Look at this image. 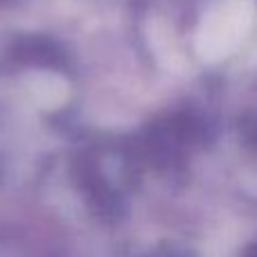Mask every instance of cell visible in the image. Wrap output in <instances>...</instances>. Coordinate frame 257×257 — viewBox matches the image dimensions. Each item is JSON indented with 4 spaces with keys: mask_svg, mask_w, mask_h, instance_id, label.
Listing matches in <instances>:
<instances>
[{
    "mask_svg": "<svg viewBox=\"0 0 257 257\" xmlns=\"http://www.w3.org/2000/svg\"><path fill=\"white\" fill-rule=\"evenodd\" d=\"M241 257H257V241H255V244H250L248 248L241 253Z\"/></svg>",
    "mask_w": 257,
    "mask_h": 257,
    "instance_id": "obj_1",
    "label": "cell"
},
{
    "mask_svg": "<svg viewBox=\"0 0 257 257\" xmlns=\"http://www.w3.org/2000/svg\"><path fill=\"white\" fill-rule=\"evenodd\" d=\"M165 257H185V255H181V253H167Z\"/></svg>",
    "mask_w": 257,
    "mask_h": 257,
    "instance_id": "obj_2",
    "label": "cell"
}]
</instances>
